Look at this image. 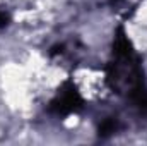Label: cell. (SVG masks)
I'll return each mask as SVG.
<instances>
[{"instance_id":"6da1fadb","label":"cell","mask_w":147,"mask_h":146,"mask_svg":"<svg viewBox=\"0 0 147 146\" xmlns=\"http://www.w3.org/2000/svg\"><path fill=\"white\" fill-rule=\"evenodd\" d=\"M84 107V100L79 95L77 88L72 84H65L62 88V91L58 93V96L55 100H51L50 103V110L58 113V115H67V113H74Z\"/></svg>"},{"instance_id":"7a4b0ae2","label":"cell","mask_w":147,"mask_h":146,"mask_svg":"<svg viewBox=\"0 0 147 146\" xmlns=\"http://www.w3.org/2000/svg\"><path fill=\"white\" fill-rule=\"evenodd\" d=\"M116 129H118V120L113 119V117H108V119H105L99 124V136L101 138H108V136L116 132Z\"/></svg>"},{"instance_id":"3957f363","label":"cell","mask_w":147,"mask_h":146,"mask_svg":"<svg viewBox=\"0 0 147 146\" xmlns=\"http://www.w3.org/2000/svg\"><path fill=\"white\" fill-rule=\"evenodd\" d=\"M7 24H9V16L0 10V28H3V26H7Z\"/></svg>"}]
</instances>
